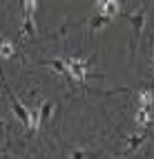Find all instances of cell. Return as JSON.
Segmentation results:
<instances>
[{"mask_svg":"<svg viewBox=\"0 0 154 159\" xmlns=\"http://www.w3.org/2000/svg\"><path fill=\"white\" fill-rule=\"evenodd\" d=\"M65 65H67L69 79L85 81V76H87V61L83 56H69V58H65Z\"/></svg>","mask_w":154,"mask_h":159,"instance_id":"6da1fadb","label":"cell"},{"mask_svg":"<svg viewBox=\"0 0 154 159\" xmlns=\"http://www.w3.org/2000/svg\"><path fill=\"white\" fill-rule=\"evenodd\" d=\"M9 101H11V105H14V112L18 114V119L23 121V125H25V128H34V125H36V116H34V114L29 112L23 103L18 101V97H16V94H14L11 90H9Z\"/></svg>","mask_w":154,"mask_h":159,"instance_id":"7a4b0ae2","label":"cell"},{"mask_svg":"<svg viewBox=\"0 0 154 159\" xmlns=\"http://www.w3.org/2000/svg\"><path fill=\"white\" fill-rule=\"evenodd\" d=\"M96 7H98V14L107 16V18H114L121 11L118 0H96Z\"/></svg>","mask_w":154,"mask_h":159,"instance_id":"3957f363","label":"cell"},{"mask_svg":"<svg viewBox=\"0 0 154 159\" xmlns=\"http://www.w3.org/2000/svg\"><path fill=\"white\" fill-rule=\"evenodd\" d=\"M34 14H36V0H25V31L34 34Z\"/></svg>","mask_w":154,"mask_h":159,"instance_id":"277c9868","label":"cell"},{"mask_svg":"<svg viewBox=\"0 0 154 159\" xmlns=\"http://www.w3.org/2000/svg\"><path fill=\"white\" fill-rule=\"evenodd\" d=\"M130 25H132V29H134V36H139L143 31V25H145V5L139 9V14L130 16Z\"/></svg>","mask_w":154,"mask_h":159,"instance_id":"5b68a950","label":"cell"},{"mask_svg":"<svg viewBox=\"0 0 154 159\" xmlns=\"http://www.w3.org/2000/svg\"><path fill=\"white\" fill-rule=\"evenodd\" d=\"M16 54V47L11 40H7V38H0V56L2 58H11Z\"/></svg>","mask_w":154,"mask_h":159,"instance_id":"8992f818","label":"cell"},{"mask_svg":"<svg viewBox=\"0 0 154 159\" xmlns=\"http://www.w3.org/2000/svg\"><path fill=\"white\" fill-rule=\"evenodd\" d=\"M109 20H112V18L103 16V14H96V16H92V18H89V29H92V31H96V29H101V27L109 25Z\"/></svg>","mask_w":154,"mask_h":159,"instance_id":"52a82bcc","label":"cell"},{"mask_svg":"<svg viewBox=\"0 0 154 159\" xmlns=\"http://www.w3.org/2000/svg\"><path fill=\"white\" fill-rule=\"evenodd\" d=\"M51 110H54V105H51V103H43V105H40V110H38V114H36V125H34V130L40 128V123L45 121V116L51 114Z\"/></svg>","mask_w":154,"mask_h":159,"instance_id":"ba28073f","label":"cell"},{"mask_svg":"<svg viewBox=\"0 0 154 159\" xmlns=\"http://www.w3.org/2000/svg\"><path fill=\"white\" fill-rule=\"evenodd\" d=\"M43 65H49V67H54V70H56L58 74H63V76H67V79H69L65 61H58V58H49V61H43Z\"/></svg>","mask_w":154,"mask_h":159,"instance_id":"9c48e42d","label":"cell"},{"mask_svg":"<svg viewBox=\"0 0 154 159\" xmlns=\"http://www.w3.org/2000/svg\"><path fill=\"white\" fill-rule=\"evenodd\" d=\"M152 114H150V108H136V123L141 125V128H145V125L150 123Z\"/></svg>","mask_w":154,"mask_h":159,"instance_id":"30bf717a","label":"cell"},{"mask_svg":"<svg viewBox=\"0 0 154 159\" xmlns=\"http://www.w3.org/2000/svg\"><path fill=\"white\" fill-rule=\"evenodd\" d=\"M152 103H154V94H152L150 90L139 92V108H150Z\"/></svg>","mask_w":154,"mask_h":159,"instance_id":"8fae6325","label":"cell"},{"mask_svg":"<svg viewBox=\"0 0 154 159\" xmlns=\"http://www.w3.org/2000/svg\"><path fill=\"white\" fill-rule=\"evenodd\" d=\"M148 139V132H141V134H134V137H130V148L134 150V148H139L143 141Z\"/></svg>","mask_w":154,"mask_h":159,"instance_id":"7c38bea8","label":"cell"}]
</instances>
